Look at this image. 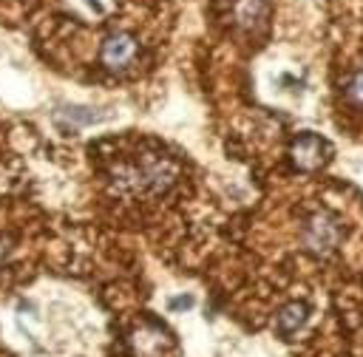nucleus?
<instances>
[{"label":"nucleus","instance_id":"f257e3e1","mask_svg":"<svg viewBox=\"0 0 363 357\" xmlns=\"http://www.w3.org/2000/svg\"><path fill=\"white\" fill-rule=\"evenodd\" d=\"M340 238H343V227L332 212H315L303 224V244L318 255L332 252L340 244Z\"/></svg>","mask_w":363,"mask_h":357},{"label":"nucleus","instance_id":"39448f33","mask_svg":"<svg viewBox=\"0 0 363 357\" xmlns=\"http://www.w3.org/2000/svg\"><path fill=\"white\" fill-rule=\"evenodd\" d=\"M303 320H306V306L303 303H289L278 314V329H281V334H292Z\"/></svg>","mask_w":363,"mask_h":357},{"label":"nucleus","instance_id":"423d86ee","mask_svg":"<svg viewBox=\"0 0 363 357\" xmlns=\"http://www.w3.org/2000/svg\"><path fill=\"white\" fill-rule=\"evenodd\" d=\"M343 94H346V99H349L352 105L363 108V65L349 74V79H346V85H343Z\"/></svg>","mask_w":363,"mask_h":357},{"label":"nucleus","instance_id":"7ed1b4c3","mask_svg":"<svg viewBox=\"0 0 363 357\" xmlns=\"http://www.w3.org/2000/svg\"><path fill=\"white\" fill-rule=\"evenodd\" d=\"M292 162H295V167H301V170H315V167H320L323 162H326V142L323 139H318V136H312V133H303V136H298L295 142H292Z\"/></svg>","mask_w":363,"mask_h":357},{"label":"nucleus","instance_id":"20e7f679","mask_svg":"<svg viewBox=\"0 0 363 357\" xmlns=\"http://www.w3.org/2000/svg\"><path fill=\"white\" fill-rule=\"evenodd\" d=\"M264 14H267L264 0H235V20L241 26H255L258 20H264Z\"/></svg>","mask_w":363,"mask_h":357},{"label":"nucleus","instance_id":"f03ea898","mask_svg":"<svg viewBox=\"0 0 363 357\" xmlns=\"http://www.w3.org/2000/svg\"><path fill=\"white\" fill-rule=\"evenodd\" d=\"M99 60L108 71H122L128 68L133 60H136V40L130 34H111L105 42H102V51H99Z\"/></svg>","mask_w":363,"mask_h":357},{"label":"nucleus","instance_id":"0eeeda50","mask_svg":"<svg viewBox=\"0 0 363 357\" xmlns=\"http://www.w3.org/2000/svg\"><path fill=\"white\" fill-rule=\"evenodd\" d=\"M182 306H193V298H176V300H170V309H182Z\"/></svg>","mask_w":363,"mask_h":357}]
</instances>
